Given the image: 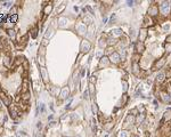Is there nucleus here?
Wrapping results in <instances>:
<instances>
[{"label":"nucleus","instance_id":"nucleus-1","mask_svg":"<svg viewBox=\"0 0 171 137\" xmlns=\"http://www.w3.org/2000/svg\"><path fill=\"white\" fill-rule=\"evenodd\" d=\"M160 12L163 14V15H168L170 12V5L169 2H163L161 6H160Z\"/></svg>","mask_w":171,"mask_h":137},{"label":"nucleus","instance_id":"nucleus-2","mask_svg":"<svg viewBox=\"0 0 171 137\" xmlns=\"http://www.w3.org/2000/svg\"><path fill=\"white\" fill-rule=\"evenodd\" d=\"M108 59H110V62H112V63H114V64H118L119 62H120V59H121V58H120V56H119L118 53L114 52V53L112 54V55L110 56V58H108Z\"/></svg>","mask_w":171,"mask_h":137},{"label":"nucleus","instance_id":"nucleus-3","mask_svg":"<svg viewBox=\"0 0 171 137\" xmlns=\"http://www.w3.org/2000/svg\"><path fill=\"white\" fill-rule=\"evenodd\" d=\"M0 99L4 102V104L5 105H10V98L7 97L6 94L2 93V91H0Z\"/></svg>","mask_w":171,"mask_h":137},{"label":"nucleus","instance_id":"nucleus-4","mask_svg":"<svg viewBox=\"0 0 171 137\" xmlns=\"http://www.w3.org/2000/svg\"><path fill=\"white\" fill-rule=\"evenodd\" d=\"M136 50H137V53L138 54H141V53L145 50V46L143 42H140V41H138L137 44H136Z\"/></svg>","mask_w":171,"mask_h":137},{"label":"nucleus","instance_id":"nucleus-5","mask_svg":"<svg viewBox=\"0 0 171 137\" xmlns=\"http://www.w3.org/2000/svg\"><path fill=\"white\" fill-rule=\"evenodd\" d=\"M164 77H165L164 73H163V72H160V73L158 74V77H156V84H158V85L162 84V82L164 81V79H165Z\"/></svg>","mask_w":171,"mask_h":137},{"label":"nucleus","instance_id":"nucleus-6","mask_svg":"<svg viewBox=\"0 0 171 137\" xmlns=\"http://www.w3.org/2000/svg\"><path fill=\"white\" fill-rule=\"evenodd\" d=\"M146 37H147V31H146L145 29H141V30H140V33H139V41L143 42Z\"/></svg>","mask_w":171,"mask_h":137},{"label":"nucleus","instance_id":"nucleus-7","mask_svg":"<svg viewBox=\"0 0 171 137\" xmlns=\"http://www.w3.org/2000/svg\"><path fill=\"white\" fill-rule=\"evenodd\" d=\"M148 13L151 14L152 16H155V15H158V8L156 6L150 7V9H148Z\"/></svg>","mask_w":171,"mask_h":137},{"label":"nucleus","instance_id":"nucleus-8","mask_svg":"<svg viewBox=\"0 0 171 137\" xmlns=\"http://www.w3.org/2000/svg\"><path fill=\"white\" fill-rule=\"evenodd\" d=\"M25 62V59H24V57L23 56H18V57H16V59H15V62H14V64L17 66V65H22L23 63Z\"/></svg>","mask_w":171,"mask_h":137},{"label":"nucleus","instance_id":"nucleus-9","mask_svg":"<svg viewBox=\"0 0 171 137\" xmlns=\"http://www.w3.org/2000/svg\"><path fill=\"white\" fill-rule=\"evenodd\" d=\"M161 96H162V101L163 102H169L170 101V95H169V93L168 91H164V93H162L161 94Z\"/></svg>","mask_w":171,"mask_h":137},{"label":"nucleus","instance_id":"nucleus-10","mask_svg":"<svg viewBox=\"0 0 171 137\" xmlns=\"http://www.w3.org/2000/svg\"><path fill=\"white\" fill-rule=\"evenodd\" d=\"M21 97H22V101H23V102H27V101L31 98V96H30V93L27 91V93H23Z\"/></svg>","mask_w":171,"mask_h":137},{"label":"nucleus","instance_id":"nucleus-11","mask_svg":"<svg viewBox=\"0 0 171 137\" xmlns=\"http://www.w3.org/2000/svg\"><path fill=\"white\" fill-rule=\"evenodd\" d=\"M108 62H110V59L104 56V57H102V58H100V63H99V65H100V66H103V65L105 66V65H107V64H108Z\"/></svg>","mask_w":171,"mask_h":137},{"label":"nucleus","instance_id":"nucleus-12","mask_svg":"<svg viewBox=\"0 0 171 137\" xmlns=\"http://www.w3.org/2000/svg\"><path fill=\"white\" fill-rule=\"evenodd\" d=\"M133 121H135V117H133V115H128V117H127V119H125L124 124H129L130 122H131V124H133Z\"/></svg>","mask_w":171,"mask_h":137},{"label":"nucleus","instance_id":"nucleus-13","mask_svg":"<svg viewBox=\"0 0 171 137\" xmlns=\"http://www.w3.org/2000/svg\"><path fill=\"white\" fill-rule=\"evenodd\" d=\"M164 120L165 121H171V110H168L164 113Z\"/></svg>","mask_w":171,"mask_h":137},{"label":"nucleus","instance_id":"nucleus-14","mask_svg":"<svg viewBox=\"0 0 171 137\" xmlns=\"http://www.w3.org/2000/svg\"><path fill=\"white\" fill-rule=\"evenodd\" d=\"M51 9H53V5H47V6L45 7V10H43V13L46 14V15H48V14L51 12Z\"/></svg>","mask_w":171,"mask_h":137},{"label":"nucleus","instance_id":"nucleus-15","mask_svg":"<svg viewBox=\"0 0 171 137\" xmlns=\"http://www.w3.org/2000/svg\"><path fill=\"white\" fill-rule=\"evenodd\" d=\"M7 32H8V35H9V37H10L12 39H15V37H16V32L14 31L13 29H10V30H8Z\"/></svg>","mask_w":171,"mask_h":137},{"label":"nucleus","instance_id":"nucleus-16","mask_svg":"<svg viewBox=\"0 0 171 137\" xmlns=\"http://www.w3.org/2000/svg\"><path fill=\"white\" fill-rule=\"evenodd\" d=\"M164 62H165V59H164V58H161L160 61H158V62L155 63V67H158H158H161V66L164 64Z\"/></svg>","mask_w":171,"mask_h":137},{"label":"nucleus","instance_id":"nucleus-17","mask_svg":"<svg viewBox=\"0 0 171 137\" xmlns=\"http://www.w3.org/2000/svg\"><path fill=\"white\" fill-rule=\"evenodd\" d=\"M4 64H5L6 66H9V64H10V58H9L8 55L5 56V58H4Z\"/></svg>","mask_w":171,"mask_h":137},{"label":"nucleus","instance_id":"nucleus-18","mask_svg":"<svg viewBox=\"0 0 171 137\" xmlns=\"http://www.w3.org/2000/svg\"><path fill=\"white\" fill-rule=\"evenodd\" d=\"M17 20H18V16H17V14H16V15H12V16H10V21L13 22L14 24L17 22Z\"/></svg>","mask_w":171,"mask_h":137},{"label":"nucleus","instance_id":"nucleus-19","mask_svg":"<svg viewBox=\"0 0 171 137\" xmlns=\"http://www.w3.org/2000/svg\"><path fill=\"white\" fill-rule=\"evenodd\" d=\"M144 118H145L144 114H140V115H138V117H137V124H139V122H143Z\"/></svg>","mask_w":171,"mask_h":137},{"label":"nucleus","instance_id":"nucleus-20","mask_svg":"<svg viewBox=\"0 0 171 137\" xmlns=\"http://www.w3.org/2000/svg\"><path fill=\"white\" fill-rule=\"evenodd\" d=\"M165 49H167V52H169V53H171V44H165Z\"/></svg>","mask_w":171,"mask_h":137},{"label":"nucleus","instance_id":"nucleus-21","mask_svg":"<svg viewBox=\"0 0 171 137\" xmlns=\"http://www.w3.org/2000/svg\"><path fill=\"white\" fill-rule=\"evenodd\" d=\"M92 112H94L95 114H96V113L98 112V107H97V105H96V104L92 105Z\"/></svg>","mask_w":171,"mask_h":137},{"label":"nucleus","instance_id":"nucleus-22","mask_svg":"<svg viewBox=\"0 0 171 137\" xmlns=\"http://www.w3.org/2000/svg\"><path fill=\"white\" fill-rule=\"evenodd\" d=\"M16 10H17V9H16V7L12 8V10H10V16H12V15H16Z\"/></svg>","mask_w":171,"mask_h":137},{"label":"nucleus","instance_id":"nucleus-23","mask_svg":"<svg viewBox=\"0 0 171 137\" xmlns=\"http://www.w3.org/2000/svg\"><path fill=\"white\" fill-rule=\"evenodd\" d=\"M37 31H38L37 29H33V30H32V37H33V38H35V37H37Z\"/></svg>","mask_w":171,"mask_h":137},{"label":"nucleus","instance_id":"nucleus-24","mask_svg":"<svg viewBox=\"0 0 171 137\" xmlns=\"http://www.w3.org/2000/svg\"><path fill=\"white\" fill-rule=\"evenodd\" d=\"M123 134H121V137H128L129 136V134H128V131H122Z\"/></svg>","mask_w":171,"mask_h":137},{"label":"nucleus","instance_id":"nucleus-25","mask_svg":"<svg viewBox=\"0 0 171 137\" xmlns=\"http://www.w3.org/2000/svg\"><path fill=\"white\" fill-rule=\"evenodd\" d=\"M89 87H90V93H91V94H94V85H92V84H90V86H89Z\"/></svg>","mask_w":171,"mask_h":137},{"label":"nucleus","instance_id":"nucleus-26","mask_svg":"<svg viewBox=\"0 0 171 137\" xmlns=\"http://www.w3.org/2000/svg\"><path fill=\"white\" fill-rule=\"evenodd\" d=\"M167 42H168V44H171V34L167 38Z\"/></svg>","mask_w":171,"mask_h":137},{"label":"nucleus","instance_id":"nucleus-27","mask_svg":"<svg viewBox=\"0 0 171 137\" xmlns=\"http://www.w3.org/2000/svg\"><path fill=\"white\" fill-rule=\"evenodd\" d=\"M42 41H43V42H42V46H47V44H48V40H47V39H43Z\"/></svg>","mask_w":171,"mask_h":137},{"label":"nucleus","instance_id":"nucleus-28","mask_svg":"<svg viewBox=\"0 0 171 137\" xmlns=\"http://www.w3.org/2000/svg\"><path fill=\"white\" fill-rule=\"evenodd\" d=\"M94 81H96V79H95V77H91V84L94 82Z\"/></svg>","mask_w":171,"mask_h":137},{"label":"nucleus","instance_id":"nucleus-29","mask_svg":"<svg viewBox=\"0 0 171 137\" xmlns=\"http://www.w3.org/2000/svg\"><path fill=\"white\" fill-rule=\"evenodd\" d=\"M131 137H138V136H136V135H132V136H131Z\"/></svg>","mask_w":171,"mask_h":137},{"label":"nucleus","instance_id":"nucleus-30","mask_svg":"<svg viewBox=\"0 0 171 137\" xmlns=\"http://www.w3.org/2000/svg\"><path fill=\"white\" fill-rule=\"evenodd\" d=\"M0 106H1V101H0Z\"/></svg>","mask_w":171,"mask_h":137}]
</instances>
